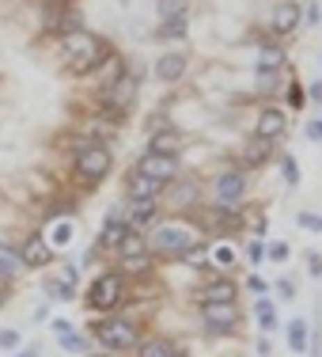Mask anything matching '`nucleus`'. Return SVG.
<instances>
[{"label": "nucleus", "mask_w": 322, "mask_h": 357, "mask_svg": "<svg viewBox=\"0 0 322 357\" xmlns=\"http://www.w3.org/2000/svg\"><path fill=\"white\" fill-rule=\"evenodd\" d=\"M125 236H129L125 209H110V213H106V225H103V236H99V248H118Z\"/></svg>", "instance_id": "10"}, {"label": "nucleus", "mask_w": 322, "mask_h": 357, "mask_svg": "<svg viewBox=\"0 0 322 357\" xmlns=\"http://www.w3.org/2000/svg\"><path fill=\"white\" fill-rule=\"evenodd\" d=\"M49 240H54V243H57V248H65V243H69V240H72V225H69V220H61V225H57V228H54V236H49Z\"/></svg>", "instance_id": "30"}, {"label": "nucleus", "mask_w": 322, "mask_h": 357, "mask_svg": "<svg viewBox=\"0 0 322 357\" xmlns=\"http://www.w3.org/2000/svg\"><path fill=\"white\" fill-rule=\"evenodd\" d=\"M258 354H261V357H269V335H261V338H258Z\"/></svg>", "instance_id": "44"}, {"label": "nucleus", "mask_w": 322, "mask_h": 357, "mask_svg": "<svg viewBox=\"0 0 322 357\" xmlns=\"http://www.w3.org/2000/svg\"><path fill=\"white\" fill-rule=\"evenodd\" d=\"M277 289H281V296H284V301H288V296L296 293V289H292V282H281V285H277Z\"/></svg>", "instance_id": "46"}, {"label": "nucleus", "mask_w": 322, "mask_h": 357, "mask_svg": "<svg viewBox=\"0 0 322 357\" xmlns=\"http://www.w3.org/2000/svg\"><path fill=\"white\" fill-rule=\"evenodd\" d=\"M49 327H54V331H57V335H61V338H65V335H72V323H69V319H54V323H49Z\"/></svg>", "instance_id": "39"}, {"label": "nucleus", "mask_w": 322, "mask_h": 357, "mask_svg": "<svg viewBox=\"0 0 322 357\" xmlns=\"http://www.w3.org/2000/svg\"><path fill=\"white\" fill-rule=\"evenodd\" d=\"M303 20H307V27H319V8L307 4V12H303Z\"/></svg>", "instance_id": "41"}, {"label": "nucleus", "mask_w": 322, "mask_h": 357, "mask_svg": "<svg viewBox=\"0 0 322 357\" xmlns=\"http://www.w3.org/2000/svg\"><path fill=\"white\" fill-rule=\"evenodd\" d=\"M171 202L175 206H193V202H198V183H179L175 186V194H171Z\"/></svg>", "instance_id": "26"}, {"label": "nucleus", "mask_w": 322, "mask_h": 357, "mask_svg": "<svg viewBox=\"0 0 322 357\" xmlns=\"http://www.w3.org/2000/svg\"><path fill=\"white\" fill-rule=\"evenodd\" d=\"M137 354L140 357H182V350L171 338H144V342H137Z\"/></svg>", "instance_id": "17"}, {"label": "nucleus", "mask_w": 322, "mask_h": 357, "mask_svg": "<svg viewBox=\"0 0 322 357\" xmlns=\"http://www.w3.org/2000/svg\"><path fill=\"white\" fill-rule=\"evenodd\" d=\"M269 152H273V141L254 137L247 149H243V164H247V167H258V164H266V160H269Z\"/></svg>", "instance_id": "19"}, {"label": "nucleus", "mask_w": 322, "mask_h": 357, "mask_svg": "<svg viewBox=\"0 0 322 357\" xmlns=\"http://www.w3.org/2000/svg\"><path fill=\"white\" fill-rule=\"evenodd\" d=\"M284 183H288V186L300 183V172H296V160H292V156H284Z\"/></svg>", "instance_id": "34"}, {"label": "nucleus", "mask_w": 322, "mask_h": 357, "mask_svg": "<svg viewBox=\"0 0 322 357\" xmlns=\"http://www.w3.org/2000/svg\"><path fill=\"white\" fill-rule=\"evenodd\" d=\"M95 338L106 346V350H118V354L137 350V342H140L137 323H129V319H103V323H95Z\"/></svg>", "instance_id": "3"}, {"label": "nucleus", "mask_w": 322, "mask_h": 357, "mask_svg": "<svg viewBox=\"0 0 322 357\" xmlns=\"http://www.w3.org/2000/svg\"><path fill=\"white\" fill-rule=\"evenodd\" d=\"M122 266H125V274H148L152 259H148V251H144V255H129V259H122Z\"/></svg>", "instance_id": "27"}, {"label": "nucleus", "mask_w": 322, "mask_h": 357, "mask_svg": "<svg viewBox=\"0 0 322 357\" xmlns=\"http://www.w3.org/2000/svg\"><path fill=\"white\" fill-rule=\"evenodd\" d=\"M19 346V331H0V350H15Z\"/></svg>", "instance_id": "33"}, {"label": "nucleus", "mask_w": 322, "mask_h": 357, "mask_svg": "<svg viewBox=\"0 0 322 357\" xmlns=\"http://www.w3.org/2000/svg\"><path fill=\"white\" fill-rule=\"evenodd\" d=\"M239 296L232 278H209V285L201 289V304H232Z\"/></svg>", "instance_id": "11"}, {"label": "nucleus", "mask_w": 322, "mask_h": 357, "mask_svg": "<svg viewBox=\"0 0 322 357\" xmlns=\"http://www.w3.org/2000/svg\"><path fill=\"white\" fill-rule=\"evenodd\" d=\"M311 278H322V255H311Z\"/></svg>", "instance_id": "42"}, {"label": "nucleus", "mask_w": 322, "mask_h": 357, "mask_svg": "<svg viewBox=\"0 0 322 357\" xmlns=\"http://www.w3.org/2000/svg\"><path fill=\"white\" fill-rule=\"evenodd\" d=\"M118 4H129V0H118Z\"/></svg>", "instance_id": "50"}, {"label": "nucleus", "mask_w": 322, "mask_h": 357, "mask_svg": "<svg viewBox=\"0 0 322 357\" xmlns=\"http://www.w3.org/2000/svg\"><path fill=\"white\" fill-rule=\"evenodd\" d=\"M273 80H277V73H269V69H258V88H273Z\"/></svg>", "instance_id": "38"}, {"label": "nucleus", "mask_w": 322, "mask_h": 357, "mask_svg": "<svg viewBox=\"0 0 322 357\" xmlns=\"http://www.w3.org/2000/svg\"><path fill=\"white\" fill-rule=\"evenodd\" d=\"M288 103H292V107H303V103H307V91H303V88H292V91H288Z\"/></svg>", "instance_id": "36"}, {"label": "nucleus", "mask_w": 322, "mask_h": 357, "mask_svg": "<svg viewBox=\"0 0 322 357\" xmlns=\"http://www.w3.org/2000/svg\"><path fill=\"white\" fill-rule=\"evenodd\" d=\"M182 73H186V57H182V54H159L156 76H159L163 84H179Z\"/></svg>", "instance_id": "16"}, {"label": "nucleus", "mask_w": 322, "mask_h": 357, "mask_svg": "<svg viewBox=\"0 0 322 357\" xmlns=\"http://www.w3.org/2000/svg\"><path fill=\"white\" fill-rule=\"evenodd\" d=\"M247 255H250V262H258L261 259V240H254L250 248H247Z\"/></svg>", "instance_id": "43"}, {"label": "nucleus", "mask_w": 322, "mask_h": 357, "mask_svg": "<svg viewBox=\"0 0 322 357\" xmlns=\"http://www.w3.org/2000/svg\"><path fill=\"white\" fill-rule=\"evenodd\" d=\"M307 338H311V327L307 319H292L288 323V346H292V354H307Z\"/></svg>", "instance_id": "18"}, {"label": "nucleus", "mask_w": 322, "mask_h": 357, "mask_svg": "<svg viewBox=\"0 0 322 357\" xmlns=\"http://www.w3.org/2000/svg\"><path fill=\"white\" fill-rule=\"evenodd\" d=\"M23 266H27V270H38V266H46V262H49V255H54V251H49V243L46 240H42V236H27V243H23Z\"/></svg>", "instance_id": "13"}, {"label": "nucleus", "mask_w": 322, "mask_h": 357, "mask_svg": "<svg viewBox=\"0 0 322 357\" xmlns=\"http://www.w3.org/2000/svg\"><path fill=\"white\" fill-rule=\"evenodd\" d=\"M61 346H65L69 354H88V342H83L80 335H65V338H61Z\"/></svg>", "instance_id": "31"}, {"label": "nucleus", "mask_w": 322, "mask_h": 357, "mask_svg": "<svg viewBox=\"0 0 322 357\" xmlns=\"http://www.w3.org/2000/svg\"><path fill=\"white\" fill-rule=\"evenodd\" d=\"M186 35V20H167L159 27V38H182Z\"/></svg>", "instance_id": "29"}, {"label": "nucleus", "mask_w": 322, "mask_h": 357, "mask_svg": "<svg viewBox=\"0 0 322 357\" xmlns=\"http://www.w3.org/2000/svg\"><path fill=\"white\" fill-rule=\"evenodd\" d=\"M288 255H292V251H288V243H281V240L269 243V259H273V262H288Z\"/></svg>", "instance_id": "32"}, {"label": "nucleus", "mask_w": 322, "mask_h": 357, "mask_svg": "<svg viewBox=\"0 0 322 357\" xmlns=\"http://www.w3.org/2000/svg\"><path fill=\"white\" fill-rule=\"evenodd\" d=\"M156 8H159V20H182L186 15V0H156Z\"/></svg>", "instance_id": "25"}, {"label": "nucleus", "mask_w": 322, "mask_h": 357, "mask_svg": "<svg viewBox=\"0 0 322 357\" xmlns=\"http://www.w3.org/2000/svg\"><path fill=\"white\" fill-rule=\"evenodd\" d=\"M201 316H205L209 327L232 331L235 323H239V308H235V301H232V304H201Z\"/></svg>", "instance_id": "9"}, {"label": "nucleus", "mask_w": 322, "mask_h": 357, "mask_svg": "<svg viewBox=\"0 0 322 357\" xmlns=\"http://www.w3.org/2000/svg\"><path fill=\"white\" fill-rule=\"evenodd\" d=\"M243 190H247V175L243 172H224L216 178V198H220V206H227V209H235V202H239Z\"/></svg>", "instance_id": "7"}, {"label": "nucleus", "mask_w": 322, "mask_h": 357, "mask_svg": "<svg viewBox=\"0 0 322 357\" xmlns=\"http://www.w3.org/2000/svg\"><path fill=\"white\" fill-rule=\"evenodd\" d=\"M163 190V183H156V178L133 172L129 175V202H156V194Z\"/></svg>", "instance_id": "15"}, {"label": "nucleus", "mask_w": 322, "mask_h": 357, "mask_svg": "<svg viewBox=\"0 0 322 357\" xmlns=\"http://www.w3.org/2000/svg\"><path fill=\"white\" fill-rule=\"evenodd\" d=\"M144 251H148V240H144L140 232H129L122 243H118V255H122V259H129V255H144Z\"/></svg>", "instance_id": "23"}, {"label": "nucleus", "mask_w": 322, "mask_h": 357, "mask_svg": "<svg viewBox=\"0 0 322 357\" xmlns=\"http://www.w3.org/2000/svg\"><path fill=\"white\" fill-rule=\"evenodd\" d=\"M250 289H254V293H266V282H261V278H250V282H247Z\"/></svg>", "instance_id": "45"}, {"label": "nucleus", "mask_w": 322, "mask_h": 357, "mask_svg": "<svg viewBox=\"0 0 322 357\" xmlns=\"http://www.w3.org/2000/svg\"><path fill=\"white\" fill-rule=\"evenodd\" d=\"M15 357H38V350H35V346H27V350H19Z\"/></svg>", "instance_id": "49"}, {"label": "nucleus", "mask_w": 322, "mask_h": 357, "mask_svg": "<svg viewBox=\"0 0 322 357\" xmlns=\"http://www.w3.org/2000/svg\"><path fill=\"white\" fill-rule=\"evenodd\" d=\"M4 282H8V278H4V274H0V304H4V301H8V289H4Z\"/></svg>", "instance_id": "48"}, {"label": "nucleus", "mask_w": 322, "mask_h": 357, "mask_svg": "<svg viewBox=\"0 0 322 357\" xmlns=\"http://www.w3.org/2000/svg\"><path fill=\"white\" fill-rule=\"evenodd\" d=\"M303 12L300 4H292V0H284V4L273 8V15H269V27H273V35H292L296 27H300Z\"/></svg>", "instance_id": "8"}, {"label": "nucleus", "mask_w": 322, "mask_h": 357, "mask_svg": "<svg viewBox=\"0 0 322 357\" xmlns=\"http://www.w3.org/2000/svg\"><path fill=\"white\" fill-rule=\"evenodd\" d=\"M61 50H65V57H69L72 73H91V69H99V65L106 61V46L83 27L61 31Z\"/></svg>", "instance_id": "1"}, {"label": "nucleus", "mask_w": 322, "mask_h": 357, "mask_svg": "<svg viewBox=\"0 0 322 357\" xmlns=\"http://www.w3.org/2000/svg\"><path fill=\"white\" fill-rule=\"evenodd\" d=\"M300 225H303V228H315V232H319V228H322V217H315V213H300Z\"/></svg>", "instance_id": "37"}, {"label": "nucleus", "mask_w": 322, "mask_h": 357, "mask_svg": "<svg viewBox=\"0 0 322 357\" xmlns=\"http://www.w3.org/2000/svg\"><path fill=\"white\" fill-rule=\"evenodd\" d=\"M137 172L156 178V183H171V178L179 175V156H156V152H144Z\"/></svg>", "instance_id": "6"}, {"label": "nucleus", "mask_w": 322, "mask_h": 357, "mask_svg": "<svg viewBox=\"0 0 322 357\" xmlns=\"http://www.w3.org/2000/svg\"><path fill=\"white\" fill-rule=\"evenodd\" d=\"M284 110H277V107H266V110H261V114H258V137L261 141H277V137H281V133H284Z\"/></svg>", "instance_id": "12"}, {"label": "nucleus", "mask_w": 322, "mask_h": 357, "mask_svg": "<svg viewBox=\"0 0 322 357\" xmlns=\"http://www.w3.org/2000/svg\"><path fill=\"white\" fill-rule=\"evenodd\" d=\"M213 259L220 262V266H232V262H235V251H232V248H216Z\"/></svg>", "instance_id": "35"}, {"label": "nucleus", "mask_w": 322, "mask_h": 357, "mask_svg": "<svg viewBox=\"0 0 322 357\" xmlns=\"http://www.w3.org/2000/svg\"><path fill=\"white\" fill-rule=\"evenodd\" d=\"M148 152H156V156H179V152H182V133H179V130H159V133H152Z\"/></svg>", "instance_id": "14"}, {"label": "nucleus", "mask_w": 322, "mask_h": 357, "mask_svg": "<svg viewBox=\"0 0 322 357\" xmlns=\"http://www.w3.org/2000/svg\"><path fill=\"white\" fill-rule=\"evenodd\" d=\"M281 65H284V50H281V46H261V54H258V69L277 73Z\"/></svg>", "instance_id": "21"}, {"label": "nucleus", "mask_w": 322, "mask_h": 357, "mask_svg": "<svg viewBox=\"0 0 322 357\" xmlns=\"http://www.w3.org/2000/svg\"><path fill=\"white\" fill-rule=\"evenodd\" d=\"M15 270H23V255L19 251H12L8 243H0V274H15Z\"/></svg>", "instance_id": "22"}, {"label": "nucleus", "mask_w": 322, "mask_h": 357, "mask_svg": "<svg viewBox=\"0 0 322 357\" xmlns=\"http://www.w3.org/2000/svg\"><path fill=\"white\" fill-rule=\"evenodd\" d=\"M193 243H198V236L182 225H159L156 232H152V248L159 255H167V259H182Z\"/></svg>", "instance_id": "4"}, {"label": "nucleus", "mask_w": 322, "mask_h": 357, "mask_svg": "<svg viewBox=\"0 0 322 357\" xmlns=\"http://www.w3.org/2000/svg\"><path fill=\"white\" fill-rule=\"evenodd\" d=\"M311 99H319V103H322V84H311Z\"/></svg>", "instance_id": "47"}, {"label": "nucleus", "mask_w": 322, "mask_h": 357, "mask_svg": "<svg viewBox=\"0 0 322 357\" xmlns=\"http://www.w3.org/2000/svg\"><path fill=\"white\" fill-rule=\"evenodd\" d=\"M182 262H186V266H198V270H201V266L209 262V248H205V243H193V248L182 255Z\"/></svg>", "instance_id": "28"}, {"label": "nucleus", "mask_w": 322, "mask_h": 357, "mask_svg": "<svg viewBox=\"0 0 322 357\" xmlns=\"http://www.w3.org/2000/svg\"><path fill=\"white\" fill-rule=\"evenodd\" d=\"M110 152L103 149V144H95V141H88L83 149H76V175L83 178L88 186H95V183H103V178L110 175Z\"/></svg>", "instance_id": "2"}, {"label": "nucleus", "mask_w": 322, "mask_h": 357, "mask_svg": "<svg viewBox=\"0 0 322 357\" xmlns=\"http://www.w3.org/2000/svg\"><path fill=\"white\" fill-rule=\"evenodd\" d=\"M46 293H49V301H72L76 285L65 282V278H46Z\"/></svg>", "instance_id": "20"}, {"label": "nucleus", "mask_w": 322, "mask_h": 357, "mask_svg": "<svg viewBox=\"0 0 322 357\" xmlns=\"http://www.w3.org/2000/svg\"><path fill=\"white\" fill-rule=\"evenodd\" d=\"M122 296H125V282H122V274H114V270H110V274H99L95 282H91V289H88V304L99 308V312L118 308Z\"/></svg>", "instance_id": "5"}, {"label": "nucleus", "mask_w": 322, "mask_h": 357, "mask_svg": "<svg viewBox=\"0 0 322 357\" xmlns=\"http://www.w3.org/2000/svg\"><path fill=\"white\" fill-rule=\"evenodd\" d=\"M303 133H307L311 141H322V122H307V130H303Z\"/></svg>", "instance_id": "40"}, {"label": "nucleus", "mask_w": 322, "mask_h": 357, "mask_svg": "<svg viewBox=\"0 0 322 357\" xmlns=\"http://www.w3.org/2000/svg\"><path fill=\"white\" fill-rule=\"evenodd\" d=\"M254 312H258V323H261V335H269V331H277V312L269 301H258L254 304Z\"/></svg>", "instance_id": "24"}]
</instances>
